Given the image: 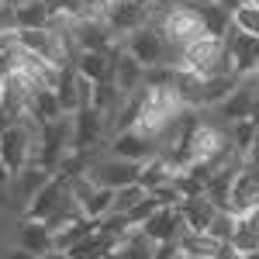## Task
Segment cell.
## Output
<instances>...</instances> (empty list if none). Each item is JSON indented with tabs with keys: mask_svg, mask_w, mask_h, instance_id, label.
Wrapping results in <instances>:
<instances>
[{
	"mask_svg": "<svg viewBox=\"0 0 259 259\" xmlns=\"http://www.w3.org/2000/svg\"><path fill=\"white\" fill-rule=\"evenodd\" d=\"M183 149L197 159H214L221 156L225 149H232V135L225 132V128H214V124H207V121H190L187 124V132H183Z\"/></svg>",
	"mask_w": 259,
	"mask_h": 259,
	"instance_id": "obj_1",
	"label": "cell"
},
{
	"mask_svg": "<svg viewBox=\"0 0 259 259\" xmlns=\"http://www.w3.org/2000/svg\"><path fill=\"white\" fill-rule=\"evenodd\" d=\"M159 31H162L169 41H177V45H190V41L204 38L200 14H197V7H190V4H177V7H173V11L162 18Z\"/></svg>",
	"mask_w": 259,
	"mask_h": 259,
	"instance_id": "obj_2",
	"label": "cell"
},
{
	"mask_svg": "<svg viewBox=\"0 0 259 259\" xmlns=\"http://www.w3.org/2000/svg\"><path fill=\"white\" fill-rule=\"evenodd\" d=\"M0 159H4V166H7L14 177H18L28 162H35V145H31V135H28L21 124L7 128V132H0Z\"/></svg>",
	"mask_w": 259,
	"mask_h": 259,
	"instance_id": "obj_3",
	"label": "cell"
},
{
	"mask_svg": "<svg viewBox=\"0 0 259 259\" xmlns=\"http://www.w3.org/2000/svg\"><path fill=\"white\" fill-rule=\"evenodd\" d=\"M145 24H149V0H118V4H111L107 28L114 35H135Z\"/></svg>",
	"mask_w": 259,
	"mask_h": 259,
	"instance_id": "obj_4",
	"label": "cell"
},
{
	"mask_svg": "<svg viewBox=\"0 0 259 259\" xmlns=\"http://www.w3.org/2000/svg\"><path fill=\"white\" fill-rule=\"evenodd\" d=\"M111 66H114V87H118L124 97L139 94L142 83H145V66H142L128 49H111Z\"/></svg>",
	"mask_w": 259,
	"mask_h": 259,
	"instance_id": "obj_5",
	"label": "cell"
},
{
	"mask_svg": "<svg viewBox=\"0 0 259 259\" xmlns=\"http://www.w3.org/2000/svg\"><path fill=\"white\" fill-rule=\"evenodd\" d=\"M142 232L149 235V242L162 245V242H180L190 228H187V221H183V214H180L177 207H159L152 218L142 225Z\"/></svg>",
	"mask_w": 259,
	"mask_h": 259,
	"instance_id": "obj_6",
	"label": "cell"
},
{
	"mask_svg": "<svg viewBox=\"0 0 259 259\" xmlns=\"http://www.w3.org/2000/svg\"><path fill=\"white\" fill-rule=\"evenodd\" d=\"M128 52H132L145 69H149V66H162V56H166V35H162L159 28L145 24V28H139V31L128 38Z\"/></svg>",
	"mask_w": 259,
	"mask_h": 259,
	"instance_id": "obj_7",
	"label": "cell"
},
{
	"mask_svg": "<svg viewBox=\"0 0 259 259\" xmlns=\"http://www.w3.org/2000/svg\"><path fill=\"white\" fill-rule=\"evenodd\" d=\"M142 162H128V159H111V162H97L90 169V180L97 187H107V190H121V187H132L139 183Z\"/></svg>",
	"mask_w": 259,
	"mask_h": 259,
	"instance_id": "obj_8",
	"label": "cell"
},
{
	"mask_svg": "<svg viewBox=\"0 0 259 259\" xmlns=\"http://www.w3.org/2000/svg\"><path fill=\"white\" fill-rule=\"evenodd\" d=\"M225 49L232 52L235 73H239V76H252V73H256V66H259V38L245 35V31H239V28L232 24V31L225 35Z\"/></svg>",
	"mask_w": 259,
	"mask_h": 259,
	"instance_id": "obj_9",
	"label": "cell"
},
{
	"mask_svg": "<svg viewBox=\"0 0 259 259\" xmlns=\"http://www.w3.org/2000/svg\"><path fill=\"white\" fill-rule=\"evenodd\" d=\"M114 38L118 35L107 28V21H76L73 24V41L80 52H111Z\"/></svg>",
	"mask_w": 259,
	"mask_h": 259,
	"instance_id": "obj_10",
	"label": "cell"
},
{
	"mask_svg": "<svg viewBox=\"0 0 259 259\" xmlns=\"http://www.w3.org/2000/svg\"><path fill=\"white\" fill-rule=\"evenodd\" d=\"M52 177H56V173L41 169L38 162H28L18 177H14V200H18V207H24V211H28V207H31V200L45 190V183H49Z\"/></svg>",
	"mask_w": 259,
	"mask_h": 259,
	"instance_id": "obj_11",
	"label": "cell"
},
{
	"mask_svg": "<svg viewBox=\"0 0 259 259\" xmlns=\"http://www.w3.org/2000/svg\"><path fill=\"white\" fill-rule=\"evenodd\" d=\"M256 94H259V76L252 73L249 80L239 83V90L225 100V104H218V111L225 114V121H232V124H235V121H249L252 104H256Z\"/></svg>",
	"mask_w": 259,
	"mask_h": 259,
	"instance_id": "obj_12",
	"label": "cell"
},
{
	"mask_svg": "<svg viewBox=\"0 0 259 259\" xmlns=\"http://www.w3.org/2000/svg\"><path fill=\"white\" fill-rule=\"evenodd\" d=\"M66 194H69V180L56 173V177L45 183V190H41L38 197L31 200V207L24 211V221H45V218H49V214H52V211L62 204V197H66Z\"/></svg>",
	"mask_w": 259,
	"mask_h": 259,
	"instance_id": "obj_13",
	"label": "cell"
},
{
	"mask_svg": "<svg viewBox=\"0 0 259 259\" xmlns=\"http://www.w3.org/2000/svg\"><path fill=\"white\" fill-rule=\"evenodd\" d=\"M111 152L114 159H128V162H149L156 156V142L139 135V132H118L111 139Z\"/></svg>",
	"mask_w": 259,
	"mask_h": 259,
	"instance_id": "obj_14",
	"label": "cell"
},
{
	"mask_svg": "<svg viewBox=\"0 0 259 259\" xmlns=\"http://www.w3.org/2000/svg\"><path fill=\"white\" fill-rule=\"evenodd\" d=\"M173 90H177L180 104H183L187 111L204 107V76H200L197 69H177V76H173Z\"/></svg>",
	"mask_w": 259,
	"mask_h": 259,
	"instance_id": "obj_15",
	"label": "cell"
},
{
	"mask_svg": "<svg viewBox=\"0 0 259 259\" xmlns=\"http://www.w3.org/2000/svg\"><path fill=\"white\" fill-rule=\"evenodd\" d=\"M18 245L41 259V256H49V252L56 249V235L45 228V221H24L21 232H18Z\"/></svg>",
	"mask_w": 259,
	"mask_h": 259,
	"instance_id": "obj_16",
	"label": "cell"
},
{
	"mask_svg": "<svg viewBox=\"0 0 259 259\" xmlns=\"http://www.w3.org/2000/svg\"><path fill=\"white\" fill-rule=\"evenodd\" d=\"M177 211L183 214V221H187L190 232H207V225H211L214 214H218V207L207 200V194H200V197H187Z\"/></svg>",
	"mask_w": 259,
	"mask_h": 259,
	"instance_id": "obj_17",
	"label": "cell"
},
{
	"mask_svg": "<svg viewBox=\"0 0 259 259\" xmlns=\"http://www.w3.org/2000/svg\"><path fill=\"white\" fill-rule=\"evenodd\" d=\"M83 218H87L83 204L73 197V194H66V197H62V204L52 211V214H49V218H45V228H49L52 235H62V232H69L73 225H80Z\"/></svg>",
	"mask_w": 259,
	"mask_h": 259,
	"instance_id": "obj_18",
	"label": "cell"
},
{
	"mask_svg": "<svg viewBox=\"0 0 259 259\" xmlns=\"http://www.w3.org/2000/svg\"><path fill=\"white\" fill-rule=\"evenodd\" d=\"M76 73L87 76L90 83H114V66H111V52H80L76 56Z\"/></svg>",
	"mask_w": 259,
	"mask_h": 259,
	"instance_id": "obj_19",
	"label": "cell"
},
{
	"mask_svg": "<svg viewBox=\"0 0 259 259\" xmlns=\"http://www.w3.org/2000/svg\"><path fill=\"white\" fill-rule=\"evenodd\" d=\"M197 14H200V24H204V35H211V38H225L228 31H232V14L218 7L214 0H204L197 4Z\"/></svg>",
	"mask_w": 259,
	"mask_h": 259,
	"instance_id": "obj_20",
	"label": "cell"
},
{
	"mask_svg": "<svg viewBox=\"0 0 259 259\" xmlns=\"http://www.w3.org/2000/svg\"><path fill=\"white\" fill-rule=\"evenodd\" d=\"M14 11H18V31L21 28H49L52 24L49 0H21Z\"/></svg>",
	"mask_w": 259,
	"mask_h": 259,
	"instance_id": "obj_21",
	"label": "cell"
},
{
	"mask_svg": "<svg viewBox=\"0 0 259 259\" xmlns=\"http://www.w3.org/2000/svg\"><path fill=\"white\" fill-rule=\"evenodd\" d=\"M235 177L239 173H232V169H218L214 177H211V183H207V200L218 207V211H232V187H235Z\"/></svg>",
	"mask_w": 259,
	"mask_h": 259,
	"instance_id": "obj_22",
	"label": "cell"
},
{
	"mask_svg": "<svg viewBox=\"0 0 259 259\" xmlns=\"http://www.w3.org/2000/svg\"><path fill=\"white\" fill-rule=\"evenodd\" d=\"M76 80H80L76 66H62L59 83H56V97H59V104H62L66 114H76V111H80V90H76Z\"/></svg>",
	"mask_w": 259,
	"mask_h": 259,
	"instance_id": "obj_23",
	"label": "cell"
},
{
	"mask_svg": "<svg viewBox=\"0 0 259 259\" xmlns=\"http://www.w3.org/2000/svg\"><path fill=\"white\" fill-rule=\"evenodd\" d=\"M239 83H242V76H235V73H228V76H207L204 80V107L225 104V100L239 90Z\"/></svg>",
	"mask_w": 259,
	"mask_h": 259,
	"instance_id": "obj_24",
	"label": "cell"
},
{
	"mask_svg": "<svg viewBox=\"0 0 259 259\" xmlns=\"http://www.w3.org/2000/svg\"><path fill=\"white\" fill-rule=\"evenodd\" d=\"M152 252H156V242H149V235L142 228H132L111 259H152Z\"/></svg>",
	"mask_w": 259,
	"mask_h": 259,
	"instance_id": "obj_25",
	"label": "cell"
},
{
	"mask_svg": "<svg viewBox=\"0 0 259 259\" xmlns=\"http://www.w3.org/2000/svg\"><path fill=\"white\" fill-rule=\"evenodd\" d=\"M177 177V169L169 166V162L162 159V156H152L149 162H142V173H139V183L152 194L156 187H162V183H169V180Z\"/></svg>",
	"mask_w": 259,
	"mask_h": 259,
	"instance_id": "obj_26",
	"label": "cell"
},
{
	"mask_svg": "<svg viewBox=\"0 0 259 259\" xmlns=\"http://www.w3.org/2000/svg\"><path fill=\"white\" fill-rule=\"evenodd\" d=\"M28 114H35L38 121H59L66 111H62L59 97H56V90H35V97H31V104H28Z\"/></svg>",
	"mask_w": 259,
	"mask_h": 259,
	"instance_id": "obj_27",
	"label": "cell"
},
{
	"mask_svg": "<svg viewBox=\"0 0 259 259\" xmlns=\"http://www.w3.org/2000/svg\"><path fill=\"white\" fill-rule=\"evenodd\" d=\"M177 245L183 256H218V249H221V242L211 239L207 232H187Z\"/></svg>",
	"mask_w": 259,
	"mask_h": 259,
	"instance_id": "obj_28",
	"label": "cell"
},
{
	"mask_svg": "<svg viewBox=\"0 0 259 259\" xmlns=\"http://www.w3.org/2000/svg\"><path fill=\"white\" fill-rule=\"evenodd\" d=\"M83 211H87V218H94V221H100V218H107L111 211H114V190H107V187H97V194L83 204Z\"/></svg>",
	"mask_w": 259,
	"mask_h": 259,
	"instance_id": "obj_29",
	"label": "cell"
},
{
	"mask_svg": "<svg viewBox=\"0 0 259 259\" xmlns=\"http://www.w3.org/2000/svg\"><path fill=\"white\" fill-rule=\"evenodd\" d=\"M232 245L239 249L242 256L259 252V232L249 225V218H239V225H235V235H232Z\"/></svg>",
	"mask_w": 259,
	"mask_h": 259,
	"instance_id": "obj_30",
	"label": "cell"
},
{
	"mask_svg": "<svg viewBox=\"0 0 259 259\" xmlns=\"http://www.w3.org/2000/svg\"><path fill=\"white\" fill-rule=\"evenodd\" d=\"M149 197V190L142 187V183H132V187H121V190H114V214H128L135 204H142V200Z\"/></svg>",
	"mask_w": 259,
	"mask_h": 259,
	"instance_id": "obj_31",
	"label": "cell"
},
{
	"mask_svg": "<svg viewBox=\"0 0 259 259\" xmlns=\"http://www.w3.org/2000/svg\"><path fill=\"white\" fill-rule=\"evenodd\" d=\"M256 121H235V124H232V132H228V135H232V145H235V149H239L242 156H249V152H252V142H256Z\"/></svg>",
	"mask_w": 259,
	"mask_h": 259,
	"instance_id": "obj_32",
	"label": "cell"
},
{
	"mask_svg": "<svg viewBox=\"0 0 259 259\" xmlns=\"http://www.w3.org/2000/svg\"><path fill=\"white\" fill-rule=\"evenodd\" d=\"M235 225H239V218H235V214L218 211V214H214V221L207 225V235H211V239H218L221 245H228V242H232V235H235Z\"/></svg>",
	"mask_w": 259,
	"mask_h": 259,
	"instance_id": "obj_33",
	"label": "cell"
},
{
	"mask_svg": "<svg viewBox=\"0 0 259 259\" xmlns=\"http://www.w3.org/2000/svg\"><path fill=\"white\" fill-rule=\"evenodd\" d=\"M232 24H235L239 31H245V35L259 38V7H256V4H245L242 11L232 14Z\"/></svg>",
	"mask_w": 259,
	"mask_h": 259,
	"instance_id": "obj_34",
	"label": "cell"
},
{
	"mask_svg": "<svg viewBox=\"0 0 259 259\" xmlns=\"http://www.w3.org/2000/svg\"><path fill=\"white\" fill-rule=\"evenodd\" d=\"M173 76H177V69H169V66H149V69H145V83H142V87H152V90H169V87H173Z\"/></svg>",
	"mask_w": 259,
	"mask_h": 259,
	"instance_id": "obj_35",
	"label": "cell"
},
{
	"mask_svg": "<svg viewBox=\"0 0 259 259\" xmlns=\"http://www.w3.org/2000/svg\"><path fill=\"white\" fill-rule=\"evenodd\" d=\"M156 211H159V200H156L152 194H149V197L142 200V204H135V207H132V211H128L124 218H128V225H132V228H142V225H145V221L152 218Z\"/></svg>",
	"mask_w": 259,
	"mask_h": 259,
	"instance_id": "obj_36",
	"label": "cell"
},
{
	"mask_svg": "<svg viewBox=\"0 0 259 259\" xmlns=\"http://www.w3.org/2000/svg\"><path fill=\"white\" fill-rule=\"evenodd\" d=\"M107 14H111V0H87L76 11V21H107Z\"/></svg>",
	"mask_w": 259,
	"mask_h": 259,
	"instance_id": "obj_37",
	"label": "cell"
},
{
	"mask_svg": "<svg viewBox=\"0 0 259 259\" xmlns=\"http://www.w3.org/2000/svg\"><path fill=\"white\" fill-rule=\"evenodd\" d=\"M69 194L80 200V204H87V200L97 194V183L90 180V173H83V177H69Z\"/></svg>",
	"mask_w": 259,
	"mask_h": 259,
	"instance_id": "obj_38",
	"label": "cell"
},
{
	"mask_svg": "<svg viewBox=\"0 0 259 259\" xmlns=\"http://www.w3.org/2000/svg\"><path fill=\"white\" fill-rule=\"evenodd\" d=\"M173 187L180 190V197H183V200H187V197H200V194H204V183H200L197 177H190L187 169L173 177Z\"/></svg>",
	"mask_w": 259,
	"mask_h": 259,
	"instance_id": "obj_39",
	"label": "cell"
},
{
	"mask_svg": "<svg viewBox=\"0 0 259 259\" xmlns=\"http://www.w3.org/2000/svg\"><path fill=\"white\" fill-rule=\"evenodd\" d=\"M152 197L159 200V207H180V204H183L180 190L173 187V180H169V183H162V187H156V190H152Z\"/></svg>",
	"mask_w": 259,
	"mask_h": 259,
	"instance_id": "obj_40",
	"label": "cell"
},
{
	"mask_svg": "<svg viewBox=\"0 0 259 259\" xmlns=\"http://www.w3.org/2000/svg\"><path fill=\"white\" fill-rule=\"evenodd\" d=\"M0 31H18V11H14V4H7L0 11Z\"/></svg>",
	"mask_w": 259,
	"mask_h": 259,
	"instance_id": "obj_41",
	"label": "cell"
},
{
	"mask_svg": "<svg viewBox=\"0 0 259 259\" xmlns=\"http://www.w3.org/2000/svg\"><path fill=\"white\" fill-rule=\"evenodd\" d=\"M14 73H18V59H14V52H0V80L14 76Z\"/></svg>",
	"mask_w": 259,
	"mask_h": 259,
	"instance_id": "obj_42",
	"label": "cell"
},
{
	"mask_svg": "<svg viewBox=\"0 0 259 259\" xmlns=\"http://www.w3.org/2000/svg\"><path fill=\"white\" fill-rule=\"evenodd\" d=\"M214 259H245V256H242L239 249L228 242V245H221V249H218V256H214Z\"/></svg>",
	"mask_w": 259,
	"mask_h": 259,
	"instance_id": "obj_43",
	"label": "cell"
},
{
	"mask_svg": "<svg viewBox=\"0 0 259 259\" xmlns=\"http://www.w3.org/2000/svg\"><path fill=\"white\" fill-rule=\"evenodd\" d=\"M214 4H218V7H225L228 14H235V11H242V7H245L249 0H214Z\"/></svg>",
	"mask_w": 259,
	"mask_h": 259,
	"instance_id": "obj_44",
	"label": "cell"
},
{
	"mask_svg": "<svg viewBox=\"0 0 259 259\" xmlns=\"http://www.w3.org/2000/svg\"><path fill=\"white\" fill-rule=\"evenodd\" d=\"M11 183H14V173H11V169L4 166V159H0V190H4V187H11Z\"/></svg>",
	"mask_w": 259,
	"mask_h": 259,
	"instance_id": "obj_45",
	"label": "cell"
},
{
	"mask_svg": "<svg viewBox=\"0 0 259 259\" xmlns=\"http://www.w3.org/2000/svg\"><path fill=\"white\" fill-rule=\"evenodd\" d=\"M4 259H38V256H35V252H28V249H21V245H18V249H11V252H7Z\"/></svg>",
	"mask_w": 259,
	"mask_h": 259,
	"instance_id": "obj_46",
	"label": "cell"
},
{
	"mask_svg": "<svg viewBox=\"0 0 259 259\" xmlns=\"http://www.w3.org/2000/svg\"><path fill=\"white\" fill-rule=\"evenodd\" d=\"M249 121H256V128H259V97H256V104H252V114H249Z\"/></svg>",
	"mask_w": 259,
	"mask_h": 259,
	"instance_id": "obj_47",
	"label": "cell"
},
{
	"mask_svg": "<svg viewBox=\"0 0 259 259\" xmlns=\"http://www.w3.org/2000/svg\"><path fill=\"white\" fill-rule=\"evenodd\" d=\"M249 225H252V228H256V232H259V207H256V211H252V214H249Z\"/></svg>",
	"mask_w": 259,
	"mask_h": 259,
	"instance_id": "obj_48",
	"label": "cell"
},
{
	"mask_svg": "<svg viewBox=\"0 0 259 259\" xmlns=\"http://www.w3.org/2000/svg\"><path fill=\"white\" fill-rule=\"evenodd\" d=\"M41 259H69V256H66V252H56V249H52L49 256H41Z\"/></svg>",
	"mask_w": 259,
	"mask_h": 259,
	"instance_id": "obj_49",
	"label": "cell"
},
{
	"mask_svg": "<svg viewBox=\"0 0 259 259\" xmlns=\"http://www.w3.org/2000/svg\"><path fill=\"white\" fill-rule=\"evenodd\" d=\"M180 4H190V7H197V4H204V0H180Z\"/></svg>",
	"mask_w": 259,
	"mask_h": 259,
	"instance_id": "obj_50",
	"label": "cell"
},
{
	"mask_svg": "<svg viewBox=\"0 0 259 259\" xmlns=\"http://www.w3.org/2000/svg\"><path fill=\"white\" fill-rule=\"evenodd\" d=\"M187 259H214V256H187Z\"/></svg>",
	"mask_w": 259,
	"mask_h": 259,
	"instance_id": "obj_51",
	"label": "cell"
},
{
	"mask_svg": "<svg viewBox=\"0 0 259 259\" xmlns=\"http://www.w3.org/2000/svg\"><path fill=\"white\" fill-rule=\"evenodd\" d=\"M4 7H7V0H0V11H4Z\"/></svg>",
	"mask_w": 259,
	"mask_h": 259,
	"instance_id": "obj_52",
	"label": "cell"
},
{
	"mask_svg": "<svg viewBox=\"0 0 259 259\" xmlns=\"http://www.w3.org/2000/svg\"><path fill=\"white\" fill-rule=\"evenodd\" d=\"M0 97H4V80H0Z\"/></svg>",
	"mask_w": 259,
	"mask_h": 259,
	"instance_id": "obj_53",
	"label": "cell"
},
{
	"mask_svg": "<svg viewBox=\"0 0 259 259\" xmlns=\"http://www.w3.org/2000/svg\"><path fill=\"white\" fill-rule=\"evenodd\" d=\"M249 4H256V7H259V0H249Z\"/></svg>",
	"mask_w": 259,
	"mask_h": 259,
	"instance_id": "obj_54",
	"label": "cell"
},
{
	"mask_svg": "<svg viewBox=\"0 0 259 259\" xmlns=\"http://www.w3.org/2000/svg\"><path fill=\"white\" fill-rule=\"evenodd\" d=\"M177 259H187V256H183V252H180V256H177Z\"/></svg>",
	"mask_w": 259,
	"mask_h": 259,
	"instance_id": "obj_55",
	"label": "cell"
},
{
	"mask_svg": "<svg viewBox=\"0 0 259 259\" xmlns=\"http://www.w3.org/2000/svg\"><path fill=\"white\" fill-rule=\"evenodd\" d=\"M256 76H259V66H256Z\"/></svg>",
	"mask_w": 259,
	"mask_h": 259,
	"instance_id": "obj_56",
	"label": "cell"
},
{
	"mask_svg": "<svg viewBox=\"0 0 259 259\" xmlns=\"http://www.w3.org/2000/svg\"><path fill=\"white\" fill-rule=\"evenodd\" d=\"M111 4H118V0H111Z\"/></svg>",
	"mask_w": 259,
	"mask_h": 259,
	"instance_id": "obj_57",
	"label": "cell"
},
{
	"mask_svg": "<svg viewBox=\"0 0 259 259\" xmlns=\"http://www.w3.org/2000/svg\"><path fill=\"white\" fill-rule=\"evenodd\" d=\"M256 97H259V94H256Z\"/></svg>",
	"mask_w": 259,
	"mask_h": 259,
	"instance_id": "obj_58",
	"label": "cell"
},
{
	"mask_svg": "<svg viewBox=\"0 0 259 259\" xmlns=\"http://www.w3.org/2000/svg\"><path fill=\"white\" fill-rule=\"evenodd\" d=\"M107 259H111V256H107Z\"/></svg>",
	"mask_w": 259,
	"mask_h": 259,
	"instance_id": "obj_59",
	"label": "cell"
}]
</instances>
